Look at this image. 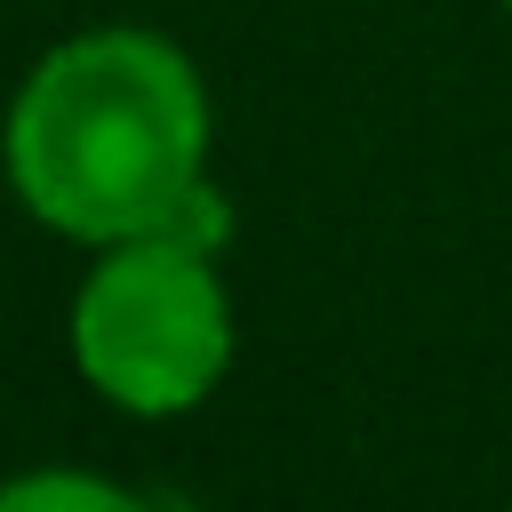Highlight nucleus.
Here are the masks:
<instances>
[{"instance_id": "f257e3e1", "label": "nucleus", "mask_w": 512, "mask_h": 512, "mask_svg": "<svg viewBox=\"0 0 512 512\" xmlns=\"http://www.w3.org/2000/svg\"><path fill=\"white\" fill-rule=\"evenodd\" d=\"M216 104L184 40L152 24H88L56 40L8 96L0 168L16 208L80 248L168 232L208 184Z\"/></svg>"}, {"instance_id": "f03ea898", "label": "nucleus", "mask_w": 512, "mask_h": 512, "mask_svg": "<svg viewBox=\"0 0 512 512\" xmlns=\"http://www.w3.org/2000/svg\"><path fill=\"white\" fill-rule=\"evenodd\" d=\"M216 256L224 248H200L192 232H136L96 248L64 312V352L104 408L168 424L216 400L240 352V312Z\"/></svg>"}, {"instance_id": "7ed1b4c3", "label": "nucleus", "mask_w": 512, "mask_h": 512, "mask_svg": "<svg viewBox=\"0 0 512 512\" xmlns=\"http://www.w3.org/2000/svg\"><path fill=\"white\" fill-rule=\"evenodd\" d=\"M8 512H40V504H80V512H136V488L96 480V472H16L0 480Z\"/></svg>"}, {"instance_id": "20e7f679", "label": "nucleus", "mask_w": 512, "mask_h": 512, "mask_svg": "<svg viewBox=\"0 0 512 512\" xmlns=\"http://www.w3.org/2000/svg\"><path fill=\"white\" fill-rule=\"evenodd\" d=\"M496 8H504V16H512V0H496Z\"/></svg>"}]
</instances>
